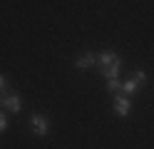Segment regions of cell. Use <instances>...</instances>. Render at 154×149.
Instances as JSON below:
<instances>
[{"instance_id":"cell-6","label":"cell","mask_w":154,"mask_h":149,"mask_svg":"<svg viewBox=\"0 0 154 149\" xmlns=\"http://www.w3.org/2000/svg\"><path fill=\"white\" fill-rule=\"evenodd\" d=\"M117 57H119V55L114 52V50H102V52H97V65H100V67H107V65H112Z\"/></svg>"},{"instance_id":"cell-12","label":"cell","mask_w":154,"mask_h":149,"mask_svg":"<svg viewBox=\"0 0 154 149\" xmlns=\"http://www.w3.org/2000/svg\"><path fill=\"white\" fill-rule=\"evenodd\" d=\"M0 104H3V97H0Z\"/></svg>"},{"instance_id":"cell-10","label":"cell","mask_w":154,"mask_h":149,"mask_svg":"<svg viewBox=\"0 0 154 149\" xmlns=\"http://www.w3.org/2000/svg\"><path fill=\"white\" fill-rule=\"evenodd\" d=\"M5 129H8V117L0 114V132H5Z\"/></svg>"},{"instance_id":"cell-3","label":"cell","mask_w":154,"mask_h":149,"mask_svg":"<svg viewBox=\"0 0 154 149\" xmlns=\"http://www.w3.org/2000/svg\"><path fill=\"white\" fill-rule=\"evenodd\" d=\"M3 107L8 109V112H20V109H23V99H20V95H17V92H8L5 97H3Z\"/></svg>"},{"instance_id":"cell-5","label":"cell","mask_w":154,"mask_h":149,"mask_svg":"<svg viewBox=\"0 0 154 149\" xmlns=\"http://www.w3.org/2000/svg\"><path fill=\"white\" fill-rule=\"evenodd\" d=\"M119 72H122V57H117L112 65H107V67H100V75L102 77H107V79H112V77H119Z\"/></svg>"},{"instance_id":"cell-8","label":"cell","mask_w":154,"mask_h":149,"mask_svg":"<svg viewBox=\"0 0 154 149\" xmlns=\"http://www.w3.org/2000/svg\"><path fill=\"white\" fill-rule=\"evenodd\" d=\"M119 89H122L119 77H112V79H107V92H119Z\"/></svg>"},{"instance_id":"cell-11","label":"cell","mask_w":154,"mask_h":149,"mask_svg":"<svg viewBox=\"0 0 154 149\" xmlns=\"http://www.w3.org/2000/svg\"><path fill=\"white\" fill-rule=\"evenodd\" d=\"M5 89H8V82H5V77L0 75V92H5Z\"/></svg>"},{"instance_id":"cell-2","label":"cell","mask_w":154,"mask_h":149,"mask_svg":"<svg viewBox=\"0 0 154 149\" xmlns=\"http://www.w3.org/2000/svg\"><path fill=\"white\" fill-rule=\"evenodd\" d=\"M30 124H32V132L37 137H47V132H50V122H47L45 114H30Z\"/></svg>"},{"instance_id":"cell-9","label":"cell","mask_w":154,"mask_h":149,"mask_svg":"<svg viewBox=\"0 0 154 149\" xmlns=\"http://www.w3.org/2000/svg\"><path fill=\"white\" fill-rule=\"evenodd\" d=\"M132 79H134V82H137V85H144V82H147V72H142V70H137Z\"/></svg>"},{"instance_id":"cell-7","label":"cell","mask_w":154,"mask_h":149,"mask_svg":"<svg viewBox=\"0 0 154 149\" xmlns=\"http://www.w3.org/2000/svg\"><path fill=\"white\" fill-rule=\"evenodd\" d=\"M137 89H139V85L134 82V79H127V82H122V92H124V95H137Z\"/></svg>"},{"instance_id":"cell-4","label":"cell","mask_w":154,"mask_h":149,"mask_svg":"<svg viewBox=\"0 0 154 149\" xmlns=\"http://www.w3.org/2000/svg\"><path fill=\"white\" fill-rule=\"evenodd\" d=\"M94 65H97V52H82V55H77V60H75L77 70H92Z\"/></svg>"},{"instance_id":"cell-1","label":"cell","mask_w":154,"mask_h":149,"mask_svg":"<svg viewBox=\"0 0 154 149\" xmlns=\"http://www.w3.org/2000/svg\"><path fill=\"white\" fill-rule=\"evenodd\" d=\"M112 109L117 117H129V109H132V99L127 95H114V102H112Z\"/></svg>"}]
</instances>
